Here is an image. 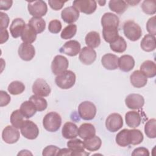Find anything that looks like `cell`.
Instances as JSON below:
<instances>
[{
  "mask_svg": "<svg viewBox=\"0 0 156 156\" xmlns=\"http://www.w3.org/2000/svg\"><path fill=\"white\" fill-rule=\"evenodd\" d=\"M141 49L146 52H151L156 48L155 37L151 34L146 35L142 39L140 44Z\"/></svg>",
  "mask_w": 156,
  "mask_h": 156,
  "instance_id": "83f0119b",
  "label": "cell"
},
{
  "mask_svg": "<svg viewBox=\"0 0 156 156\" xmlns=\"http://www.w3.org/2000/svg\"><path fill=\"white\" fill-rule=\"evenodd\" d=\"M77 26L76 24H71L66 26L62 31L60 37L62 38L68 40L73 38L76 34Z\"/></svg>",
  "mask_w": 156,
  "mask_h": 156,
  "instance_id": "60d3db41",
  "label": "cell"
},
{
  "mask_svg": "<svg viewBox=\"0 0 156 156\" xmlns=\"http://www.w3.org/2000/svg\"><path fill=\"white\" fill-rule=\"evenodd\" d=\"M8 91L12 95H18L22 93L25 90V85L21 82L15 80L8 86Z\"/></svg>",
  "mask_w": 156,
  "mask_h": 156,
  "instance_id": "74e56055",
  "label": "cell"
},
{
  "mask_svg": "<svg viewBox=\"0 0 156 156\" xmlns=\"http://www.w3.org/2000/svg\"><path fill=\"white\" fill-rule=\"evenodd\" d=\"M13 1L11 0H1L0 9L1 10H8L12 5Z\"/></svg>",
  "mask_w": 156,
  "mask_h": 156,
  "instance_id": "816d5d0a",
  "label": "cell"
},
{
  "mask_svg": "<svg viewBox=\"0 0 156 156\" xmlns=\"http://www.w3.org/2000/svg\"><path fill=\"white\" fill-rule=\"evenodd\" d=\"M79 58L83 64L91 65L96 60V52L92 48L88 46L83 47L80 52Z\"/></svg>",
  "mask_w": 156,
  "mask_h": 156,
  "instance_id": "9a60e30c",
  "label": "cell"
},
{
  "mask_svg": "<svg viewBox=\"0 0 156 156\" xmlns=\"http://www.w3.org/2000/svg\"><path fill=\"white\" fill-rule=\"evenodd\" d=\"M132 155H149V152L147 149L143 147H140L135 149L132 153Z\"/></svg>",
  "mask_w": 156,
  "mask_h": 156,
  "instance_id": "f907efd6",
  "label": "cell"
},
{
  "mask_svg": "<svg viewBox=\"0 0 156 156\" xmlns=\"http://www.w3.org/2000/svg\"><path fill=\"white\" fill-rule=\"evenodd\" d=\"M96 129L94 126L90 123H83L78 129V135L82 139L86 140L94 136Z\"/></svg>",
  "mask_w": 156,
  "mask_h": 156,
  "instance_id": "603a6c76",
  "label": "cell"
},
{
  "mask_svg": "<svg viewBox=\"0 0 156 156\" xmlns=\"http://www.w3.org/2000/svg\"><path fill=\"white\" fill-rule=\"evenodd\" d=\"M143 135L138 129L129 130V141L130 144L138 145L143 140Z\"/></svg>",
  "mask_w": 156,
  "mask_h": 156,
  "instance_id": "ab89813d",
  "label": "cell"
},
{
  "mask_svg": "<svg viewBox=\"0 0 156 156\" xmlns=\"http://www.w3.org/2000/svg\"><path fill=\"white\" fill-rule=\"evenodd\" d=\"M123 32L126 37L132 41L139 40L142 35L140 26L132 20L127 21L124 23Z\"/></svg>",
  "mask_w": 156,
  "mask_h": 156,
  "instance_id": "7a4b0ae2",
  "label": "cell"
},
{
  "mask_svg": "<svg viewBox=\"0 0 156 156\" xmlns=\"http://www.w3.org/2000/svg\"><path fill=\"white\" fill-rule=\"evenodd\" d=\"M123 126V119L121 115L113 113L108 116L105 121V127L111 132L119 130Z\"/></svg>",
  "mask_w": 156,
  "mask_h": 156,
  "instance_id": "9c48e42d",
  "label": "cell"
},
{
  "mask_svg": "<svg viewBox=\"0 0 156 156\" xmlns=\"http://www.w3.org/2000/svg\"><path fill=\"white\" fill-rule=\"evenodd\" d=\"M80 51V44L76 40L66 41L59 49L60 52L65 54L69 56L77 55Z\"/></svg>",
  "mask_w": 156,
  "mask_h": 156,
  "instance_id": "4fadbf2b",
  "label": "cell"
},
{
  "mask_svg": "<svg viewBox=\"0 0 156 156\" xmlns=\"http://www.w3.org/2000/svg\"><path fill=\"white\" fill-rule=\"evenodd\" d=\"M55 82L62 89H69L75 84L76 74L72 71L66 70L57 76Z\"/></svg>",
  "mask_w": 156,
  "mask_h": 156,
  "instance_id": "3957f363",
  "label": "cell"
},
{
  "mask_svg": "<svg viewBox=\"0 0 156 156\" xmlns=\"http://www.w3.org/2000/svg\"><path fill=\"white\" fill-rule=\"evenodd\" d=\"M69 62L65 56L57 55L54 58L51 63V70L54 74L58 75L66 71L68 68Z\"/></svg>",
  "mask_w": 156,
  "mask_h": 156,
  "instance_id": "ba28073f",
  "label": "cell"
},
{
  "mask_svg": "<svg viewBox=\"0 0 156 156\" xmlns=\"http://www.w3.org/2000/svg\"><path fill=\"white\" fill-rule=\"evenodd\" d=\"M140 71L147 78H152L156 75L155 63L151 60L144 61L140 66Z\"/></svg>",
  "mask_w": 156,
  "mask_h": 156,
  "instance_id": "d4e9b609",
  "label": "cell"
},
{
  "mask_svg": "<svg viewBox=\"0 0 156 156\" xmlns=\"http://www.w3.org/2000/svg\"><path fill=\"white\" fill-rule=\"evenodd\" d=\"M68 147L71 151V152L82 151L85 149V146L83 141L80 139H73L68 141Z\"/></svg>",
  "mask_w": 156,
  "mask_h": 156,
  "instance_id": "b9f144b4",
  "label": "cell"
},
{
  "mask_svg": "<svg viewBox=\"0 0 156 156\" xmlns=\"http://www.w3.org/2000/svg\"><path fill=\"white\" fill-rule=\"evenodd\" d=\"M131 84L136 88L144 87L147 82V78L139 70L133 71L130 76Z\"/></svg>",
  "mask_w": 156,
  "mask_h": 156,
  "instance_id": "44dd1931",
  "label": "cell"
},
{
  "mask_svg": "<svg viewBox=\"0 0 156 156\" xmlns=\"http://www.w3.org/2000/svg\"><path fill=\"white\" fill-rule=\"evenodd\" d=\"M27 9L29 13L33 17L41 18L46 14L48 11L46 3L41 0L28 2Z\"/></svg>",
  "mask_w": 156,
  "mask_h": 156,
  "instance_id": "5b68a950",
  "label": "cell"
},
{
  "mask_svg": "<svg viewBox=\"0 0 156 156\" xmlns=\"http://www.w3.org/2000/svg\"><path fill=\"white\" fill-rule=\"evenodd\" d=\"M24 118L20 110H14L10 115V122L13 127L20 129L24 121Z\"/></svg>",
  "mask_w": 156,
  "mask_h": 156,
  "instance_id": "e575fe53",
  "label": "cell"
},
{
  "mask_svg": "<svg viewBox=\"0 0 156 156\" xmlns=\"http://www.w3.org/2000/svg\"><path fill=\"white\" fill-rule=\"evenodd\" d=\"M0 106L4 107L7 105L10 102V96L7 94V92L3 90L0 91Z\"/></svg>",
  "mask_w": 156,
  "mask_h": 156,
  "instance_id": "7dc6e473",
  "label": "cell"
},
{
  "mask_svg": "<svg viewBox=\"0 0 156 156\" xmlns=\"http://www.w3.org/2000/svg\"><path fill=\"white\" fill-rule=\"evenodd\" d=\"M144 132L149 138L156 137V120L154 118L149 119L146 122L144 126Z\"/></svg>",
  "mask_w": 156,
  "mask_h": 156,
  "instance_id": "f35d334b",
  "label": "cell"
},
{
  "mask_svg": "<svg viewBox=\"0 0 156 156\" xmlns=\"http://www.w3.org/2000/svg\"><path fill=\"white\" fill-rule=\"evenodd\" d=\"M98 2H99V4H100L101 6H102V5H104V4L105 3V1H103V2H102V1H99Z\"/></svg>",
  "mask_w": 156,
  "mask_h": 156,
  "instance_id": "9f6ffc18",
  "label": "cell"
},
{
  "mask_svg": "<svg viewBox=\"0 0 156 156\" xmlns=\"http://www.w3.org/2000/svg\"><path fill=\"white\" fill-rule=\"evenodd\" d=\"M119 20L118 16L111 12L105 13L101 18V24L103 28L118 29Z\"/></svg>",
  "mask_w": 156,
  "mask_h": 156,
  "instance_id": "2e32d148",
  "label": "cell"
},
{
  "mask_svg": "<svg viewBox=\"0 0 156 156\" xmlns=\"http://www.w3.org/2000/svg\"><path fill=\"white\" fill-rule=\"evenodd\" d=\"M37 32V34L41 33L46 28V22L42 18L32 17L29 21L28 23Z\"/></svg>",
  "mask_w": 156,
  "mask_h": 156,
  "instance_id": "836d02e7",
  "label": "cell"
},
{
  "mask_svg": "<svg viewBox=\"0 0 156 156\" xmlns=\"http://www.w3.org/2000/svg\"><path fill=\"white\" fill-rule=\"evenodd\" d=\"M62 124V118L57 112H51L47 113L43 119L44 128L51 132L57 131Z\"/></svg>",
  "mask_w": 156,
  "mask_h": 156,
  "instance_id": "6da1fadb",
  "label": "cell"
},
{
  "mask_svg": "<svg viewBox=\"0 0 156 156\" xmlns=\"http://www.w3.org/2000/svg\"><path fill=\"white\" fill-rule=\"evenodd\" d=\"M102 35L104 40L109 43H113L119 37L118 29L103 28Z\"/></svg>",
  "mask_w": 156,
  "mask_h": 156,
  "instance_id": "1f68e13d",
  "label": "cell"
},
{
  "mask_svg": "<svg viewBox=\"0 0 156 156\" xmlns=\"http://www.w3.org/2000/svg\"><path fill=\"white\" fill-rule=\"evenodd\" d=\"M20 110L26 119L32 117L37 111L34 103L29 100L23 102L20 106Z\"/></svg>",
  "mask_w": 156,
  "mask_h": 156,
  "instance_id": "4316f807",
  "label": "cell"
},
{
  "mask_svg": "<svg viewBox=\"0 0 156 156\" xmlns=\"http://www.w3.org/2000/svg\"><path fill=\"white\" fill-rule=\"evenodd\" d=\"M125 103L127 107L130 109H140L142 108L144 104V99L141 94L132 93L126 97Z\"/></svg>",
  "mask_w": 156,
  "mask_h": 156,
  "instance_id": "7c38bea8",
  "label": "cell"
},
{
  "mask_svg": "<svg viewBox=\"0 0 156 156\" xmlns=\"http://www.w3.org/2000/svg\"><path fill=\"white\" fill-rule=\"evenodd\" d=\"M62 133L66 139L75 138L78 135V127L72 122H66L62 127Z\"/></svg>",
  "mask_w": 156,
  "mask_h": 156,
  "instance_id": "7402d4cb",
  "label": "cell"
},
{
  "mask_svg": "<svg viewBox=\"0 0 156 156\" xmlns=\"http://www.w3.org/2000/svg\"><path fill=\"white\" fill-rule=\"evenodd\" d=\"M116 143L122 147H126L130 144L129 141V130L127 129H122L119 132L115 138Z\"/></svg>",
  "mask_w": 156,
  "mask_h": 156,
  "instance_id": "d6a6232c",
  "label": "cell"
},
{
  "mask_svg": "<svg viewBox=\"0 0 156 156\" xmlns=\"http://www.w3.org/2000/svg\"><path fill=\"white\" fill-rule=\"evenodd\" d=\"M109 9L118 14L123 13L127 8V4L125 1L110 0L108 2Z\"/></svg>",
  "mask_w": 156,
  "mask_h": 156,
  "instance_id": "4dcf8cb0",
  "label": "cell"
},
{
  "mask_svg": "<svg viewBox=\"0 0 156 156\" xmlns=\"http://www.w3.org/2000/svg\"><path fill=\"white\" fill-rule=\"evenodd\" d=\"M62 29V23L58 20H53L49 23L48 30L51 33L58 34Z\"/></svg>",
  "mask_w": 156,
  "mask_h": 156,
  "instance_id": "ee69618b",
  "label": "cell"
},
{
  "mask_svg": "<svg viewBox=\"0 0 156 156\" xmlns=\"http://www.w3.org/2000/svg\"><path fill=\"white\" fill-rule=\"evenodd\" d=\"M9 33L6 29H1V44L6 42L9 39Z\"/></svg>",
  "mask_w": 156,
  "mask_h": 156,
  "instance_id": "f5cc1de1",
  "label": "cell"
},
{
  "mask_svg": "<svg viewBox=\"0 0 156 156\" xmlns=\"http://www.w3.org/2000/svg\"><path fill=\"white\" fill-rule=\"evenodd\" d=\"M135 66V60L130 55H123L118 58V66L122 71L129 72Z\"/></svg>",
  "mask_w": 156,
  "mask_h": 156,
  "instance_id": "ffe728a7",
  "label": "cell"
},
{
  "mask_svg": "<svg viewBox=\"0 0 156 156\" xmlns=\"http://www.w3.org/2000/svg\"><path fill=\"white\" fill-rule=\"evenodd\" d=\"M32 155V154L30 153L29 151L27 150H22L20 152H19L18 154V155Z\"/></svg>",
  "mask_w": 156,
  "mask_h": 156,
  "instance_id": "11a10c76",
  "label": "cell"
},
{
  "mask_svg": "<svg viewBox=\"0 0 156 156\" xmlns=\"http://www.w3.org/2000/svg\"><path fill=\"white\" fill-rule=\"evenodd\" d=\"M73 5L79 12L87 15L94 12L97 8L96 2L94 0H76L73 1Z\"/></svg>",
  "mask_w": 156,
  "mask_h": 156,
  "instance_id": "8992f818",
  "label": "cell"
},
{
  "mask_svg": "<svg viewBox=\"0 0 156 156\" xmlns=\"http://www.w3.org/2000/svg\"><path fill=\"white\" fill-rule=\"evenodd\" d=\"M66 1H57V0H49L48 4L51 9L54 10H60L64 5Z\"/></svg>",
  "mask_w": 156,
  "mask_h": 156,
  "instance_id": "c3c4849f",
  "label": "cell"
},
{
  "mask_svg": "<svg viewBox=\"0 0 156 156\" xmlns=\"http://www.w3.org/2000/svg\"><path fill=\"white\" fill-rule=\"evenodd\" d=\"M57 155H71V151L69 148L61 149Z\"/></svg>",
  "mask_w": 156,
  "mask_h": 156,
  "instance_id": "db71d44e",
  "label": "cell"
},
{
  "mask_svg": "<svg viewBox=\"0 0 156 156\" xmlns=\"http://www.w3.org/2000/svg\"><path fill=\"white\" fill-rule=\"evenodd\" d=\"M1 15V29H6L9 24V18L7 13L2 12H0Z\"/></svg>",
  "mask_w": 156,
  "mask_h": 156,
  "instance_id": "681fc988",
  "label": "cell"
},
{
  "mask_svg": "<svg viewBox=\"0 0 156 156\" xmlns=\"http://www.w3.org/2000/svg\"><path fill=\"white\" fill-rule=\"evenodd\" d=\"M110 47L113 51L117 53H122L126 50L127 43L122 37L119 36L115 41L110 44Z\"/></svg>",
  "mask_w": 156,
  "mask_h": 156,
  "instance_id": "d590c367",
  "label": "cell"
},
{
  "mask_svg": "<svg viewBox=\"0 0 156 156\" xmlns=\"http://www.w3.org/2000/svg\"><path fill=\"white\" fill-rule=\"evenodd\" d=\"M141 9L147 15H154L156 12V1L154 0H145L142 2Z\"/></svg>",
  "mask_w": 156,
  "mask_h": 156,
  "instance_id": "7bdbcfd3",
  "label": "cell"
},
{
  "mask_svg": "<svg viewBox=\"0 0 156 156\" xmlns=\"http://www.w3.org/2000/svg\"><path fill=\"white\" fill-rule=\"evenodd\" d=\"M20 134L18 130L13 126H7L2 130V138L4 141L8 144H13L17 142Z\"/></svg>",
  "mask_w": 156,
  "mask_h": 156,
  "instance_id": "8fae6325",
  "label": "cell"
},
{
  "mask_svg": "<svg viewBox=\"0 0 156 156\" xmlns=\"http://www.w3.org/2000/svg\"><path fill=\"white\" fill-rule=\"evenodd\" d=\"M37 32L29 24H26V26L21 35V40L24 43L31 44L34 43L37 38Z\"/></svg>",
  "mask_w": 156,
  "mask_h": 156,
  "instance_id": "484cf974",
  "label": "cell"
},
{
  "mask_svg": "<svg viewBox=\"0 0 156 156\" xmlns=\"http://www.w3.org/2000/svg\"><path fill=\"white\" fill-rule=\"evenodd\" d=\"M85 148L89 151H96L99 149L102 144L101 139L98 136H93L83 141Z\"/></svg>",
  "mask_w": 156,
  "mask_h": 156,
  "instance_id": "f546056e",
  "label": "cell"
},
{
  "mask_svg": "<svg viewBox=\"0 0 156 156\" xmlns=\"http://www.w3.org/2000/svg\"><path fill=\"white\" fill-rule=\"evenodd\" d=\"M146 29L151 35L153 36L156 35L155 16H154L148 20L146 23Z\"/></svg>",
  "mask_w": 156,
  "mask_h": 156,
  "instance_id": "bcb514c9",
  "label": "cell"
},
{
  "mask_svg": "<svg viewBox=\"0 0 156 156\" xmlns=\"http://www.w3.org/2000/svg\"><path fill=\"white\" fill-rule=\"evenodd\" d=\"M62 20L68 24H71L76 22L79 17V12L73 6L67 7L61 12Z\"/></svg>",
  "mask_w": 156,
  "mask_h": 156,
  "instance_id": "e0dca14e",
  "label": "cell"
},
{
  "mask_svg": "<svg viewBox=\"0 0 156 156\" xmlns=\"http://www.w3.org/2000/svg\"><path fill=\"white\" fill-rule=\"evenodd\" d=\"M18 55L24 61H30L35 56V49L34 46L29 43H23L18 48Z\"/></svg>",
  "mask_w": 156,
  "mask_h": 156,
  "instance_id": "5bb4252c",
  "label": "cell"
},
{
  "mask_svg": "<svg viewBox=\"0 0 156 156\" xmlns=\"http://www.w3.org/2000/svg\"><path fill=\"white\" fill-rule=\"evenodd\" d=\"M60 151V149L56 146L49 145L44 148L42 155L43 156H54L57 155Z\"/></svg>",
  "mask_w": 156,
  "mask_h": 156,
  "instance_id": "f6af8a7d",
  "label": "cell"
},
{
  "mask_svg": "<svg viewBox=\"0 0 156 156\" xmlns=\"http://www.w3.org/2000/svg\"><path fill=\"white\" fill-rule=\"evenodd\" d=\"M85 41L88 47L92 49L98 48L101 44L100 35L96 31H91L86 35Z\"/></svg>",
  "mask_w": 156,
  "mask_h": 156,
  "instance_id": "f1b7e54d",
  "label": "cell"
},
{
  "mask_svg": "<svg viewBox=\"0 0 156 156\" xmlns=\"http://www.w3.org/2000/svg\"><path fill=\"white\" fill-rule=\"evenodd\" d=\"M26 26V23L22 18H17L14 19L10 26V32L12 36L16 38L21 35Z\"/></svg>",
  "mask_w": 156,
  "mask_h": 156,
  "instance_id": "d6986e66",
  "label": "cell"
},
{
  "mask_svg": "<svg viewBox=\"0 0 156 156\" xmlns=\"http://www.w3.org/2000/svg\"><path fill=\"white\" fill-rule=\"evenodd\" d=\"M29 100L34 103L37 111L38 112L44 111L47 108V101L44 98H42L41 96H39L35 94L32 95L29 98Z\"/></svg>",
  "mask_w": 156,
  "mask_h": 156,
  "instance_id": "8d00e7d4",
  "label": "cell"
},
{
  "mask_svg": "<svg viewBox=\"0 0 156 156\" xmlns=\"http://www.w3.org/2000/svg\"><path fill=\"white\" fill-rule=\"evenodd\" d=\"M32 91L37 96L46 97L49 95L51 90L46 81L43 79H37L32 85Z\"/></svg>",
  "mask_w": 156,
  "mask_h": 156,
  "instance_id": "30bf717a",
  "label": "cell"
},
{
  "mask_svg": "<svg viewBox=\"0 0 156 156\" xmlns=\"http://www.w3.org/2000/svg\"><path fill=\"white\" fill-rule=\"evenodd\" d=\"M20 129L23 136L29 140L37 138L39 134V129L37 126L30 120H25Z\"/></svg>",
  "mask_w": 156,
  "mask_h": 156,
  "instance_id": "52a82bcc",
  "label": "cell"
},
{
  "mask_svg": "<svg viewBox=\"0 0 156 156\" xmlns=\"http://www.w3.org/2000/svg\"><path fill=\"white\" fill-rule=\"evenodd\" d=\"M119 57L113 54L108 53L104 55L101 58L103 66L108 70H115L118 67Z\"/></svg>",
  "mask_w": 156,
  "mask_h": 156,
  "instance_id": "ac0fdd59",
  "label": "cell"
},
{
  "mask_svg": "<svg viewBox=\"0 0 156 156\" xmlns=\"http://www.w3.org/2000/svg\"><path fill=\"white\" fill-rule=\"evenodd\" d=\"M78 113L80 117L83 120H91L96 114V107L93 102L84 101L79 104Z\"/></svg>",
  "mask_w": 156,
  "mask_h": 156,
  "instance_id": "277c9868",
  "label": "cell"
},
{
  "mask_svg": "<svg viewBox=\"0 0 156 156\" xmlns=\"http://www.w3.org/2000/svg\"><path fill=\"white\" fill-rule=\"evenodd\" d=\"M126 124L131 128H135L140 126L141 118L140 113L136 111H129L125 115Z\"/></svg>",
  "mask_w": 156,
  "mask_h": 156,
  "instance_id": "cb8c5ba5",
  "label": "cell"
}]
</instances>
